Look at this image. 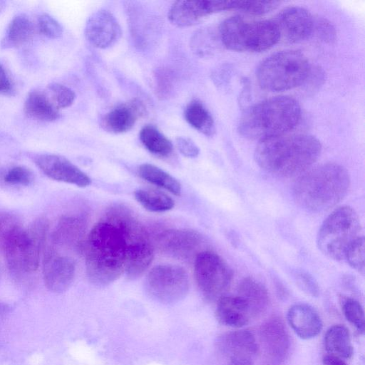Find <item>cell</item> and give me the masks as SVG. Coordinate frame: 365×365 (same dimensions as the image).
<instances>
[{
	"mask_svg": "<svg viewBox=\"0 0 365 365\" xmlns=\"http://www.w3.org/2000/svg\"><path fill=\"white\" fill-rule=\"evenodd\" d=\"M157 243L163 253L178 259H187L198 254L197 251L202 244V237L192 230H168L159 234Z\"/></svg>",
	"mask_w": 365,
	"mask_h": 365,
	"instance_id": "ac0fdd59",
	"label": "cell"
},
{
	"mask_svg": "<svg viewBox=\"0 0 365 365\" xmlns=\"http://www.w3.org/2000/svg\"><path fill=\"white\" fill-rule=\"evenodd\" d=\"M287 318L294 333L302 339L317 336L322 329V319L317 310L307 304H296L289 307Z\"/></svg>",
	"mask_w": 365,
	"mask_h": 365,
	"instance_id": "7402d4cb",
	"label": "cell"
},
{
	"mask_svg": "<svg viewBox=\"0 0 365 365\" xmlns=\"http://www.w3.org/2000/svg\"><path fill=\"white\" fill-rule=\"evenodd\" d=\"M344 260L358 272L364 273V238L359 237L347 250Z\"/></svg>",
	"mask_w": 365,
	"mask_h": 365,
	"instance_id": "d590c367",
	"label": "cell"
},
{
	"mask_svg": "<svg viewBox=\"0 0 365 365\" xmlns=\"http://www.w3.org/2000/svg\"><path fill=\"white\" fill-rule=\"evenodd\" d=\"M322 364L323 365H348L344 359L329 354L323 357Z\"/></svg>",
	"mask_w": 365,
	"mask_h": 365,
	"instance_id": "ee69618b",
	"label": "cell"
},
{
	"mask_svg": "<svg viewBox=\"0 0 365 365\" xmlns=\"http://www.w3.org/2000/svg\"><path fill=\"white\" fill-rule=\"evenodd\" d=\"M24 110L28 117L43 122L53 121L60 117L59 109L51 101L46 91L41 90L29 92Z\"/></svg>",
	"mask_w": 365,
	"mask_h": 365,
	"instance_id": "d4e9b609",
	"label": "cell"
},
{
	"mask_svg": "<svg viewBox=\"0 0 365 365\" xmlns=\"http://www.w3.org/2000/svg\"><path fill=\"white\" fill-rule=\"evenodd\" d=\"M314 32L321 40L328 43L334 42L336 38L334 26L329 21L324 18L314 19Z\"/></svg>",
	"mask_w": 365,
	"mask_h": 365,
	"instance_id": "f35d334b",
	"label": "cell"
},
{
	"mask_svg": "<svg viewBox=\"0 0 365 365\" xmlns=\"http://www.w3.org/2000/svg\"><path fill=\"white\" fill-rule=\"evenodd\" d=\"M48 228V220L45 217H39L26 230L23 248L24 274L34 272L38 269L41 253L46 245Z\"/></svg>",
	"mask_w": 365,
	"mask_h": 365,
	"instance_id": "ffe728a7",
	"label": "cell"
},
{
	"mask_svg": "<svg viewBox=\"0 0 365 365\" xmlns=\"http://www.w3.org/2000/svg\"><path fill=\"white\" fill-rule=\"evenodd\" d=\"M26 236L19 219L14 215L0 213V250L9 270L16 276L24 274L23 248Z\"/></svg>",
	"mask_w": 365,
	"mask_h": 365,
	"instance_id": "8fae6325",
	"label": "cell"
},
{
	"mask_svg": "<svg viewBox=\"0 0 365 365\" xmlns=\"http://www.w3.org/2000/svg\"><path fill=\"white\" fill-rule=\"evenodd\" d=\"M138 174L145 180L160 187L175 195H180V183L170 174L150 163H143L138 168Z\"/></svg>",
	"mask_w": 365,
	"mask_h": 365,
	"instance_id": "f546056e",
	"label": "cell"
},
{
	"mask_svg": "<svg viewBox=\"0 0 365 365\" xmlns=\"http://www.w3.org/2000/svg\"><path fill=\"white\" fill-rule=\"evenodd\" d=\"M280 36L289 43H297L313 34L314 19L311 13L300 6L283 9L273 19Z\"/></svg>",
	"mask_w": 365,
	"mask_h": 365,
	"instance_id": "5bb4252c",
	"label": "cell"
},
{
	"mask_svg": "<svg viewBox=\"0 0 365 365\" xmlns=\"http://www.w3.org/2000/svg\"><path fill=\"white\" fill-rule=\"evenodd\" d=\"M46 91L58 109L69 107L73 103L76 98V94L73 90L58 83L49 84Z\"/></svg>",
	"mask_w": 365,
	"mask_h": 365,
	"instance_id": "836d02e7",
	"label": "cell"
},
{
	"mask_svg": "<svg viewBox=\"0 0 365 365\" xmlns=\"http://www.w3.org/2000/svg\"><path fill=\"white\" fill-rule=\"evenodd\" d=\"M310 71L309 61L302 52L287 50L265 58L258 66L256 76L262 89L279 92L303 84Z\"/></svg>",
	"mask_w": 365,
	"mask_h": 365,
	"instance_id": "52a82bcc",
	"label": "cell"
},
{
	"mask_svg": "<svg viewBox=\"0 0 365 365\" xmlns=\"http://www.w3.org/2000/svg\"><path fill=\"white\" fill-rule=\"evenodd\" d=\"M87 41L98 48L113 46L121 36V28L109 11L101 9L88 18L84 30Z\"/></svg>",
	"mask_w": 365,
	"mask_h": 365,
	"instance_id": "2e32d148",
	"label": "cell"
},
{
	"mask_svg": "<svg viewBox=\"0 0 365 365\" xmlns=\"http://www.w3.org/2000/svg\"><path fill=\"white\" fill-rule=\"evenodd\" d=\"M88 279L95 286L106 287L125 272V248L119 228L104 219L96 224L84 243Z\"/></svg>",
	"mask_w": 365,
	"mask_h": 365,
	"instance_id": "7a4b0ae2",
	"label": "cell"
},
{
	"mask_svg": "<svg viewBox=\"0 0 365 365\" xmlns=\"http://www.w3.org/2000/svg\"><path fill=\"white\" fill-rule=\"evenodd\" d=\"M361 231L356 211L349 206H341L334 209L321 225L317 245L327 257L342 261L349 247L364 236Z\"/></svg>",
	"mask_w": 365,
	"mask_h": 365,
	"instance_id": "ba28073f",
	"label": "cell"
},
{
	"mask_svg": "<svg viewBox=\"0 0 365 365\" xmlns=\"http://www.w3.org/2000/svg\"><path fill=\"white\" fill-rule=\"evenodd\" d=\"M106 219L114 223L123 235L125 248V273L130 279L140 277L151 264L153 247L143 225L126 208L116 207Z\"/></svg>",
	"mask_w": 365,
	"mask_h": 365,
	"instance_id": "5b68a950",
	"label": "cell"
},
{
	"mask_svg": "<svg viewBox=\"0 0 365 365\" xmlns=\"http://www.w3.org/2000/svg\"><path fill=\"white\" fill-rule=\"evenodd\" d=\"M43 277L46 287L53 293H63L71 285L76 273L73 259L61 255L54 246L45 248Z\"/></svg>",
	"mask_w": 365,
	"mask_h": 365,
	"instance_id": "4fadbf2b",
	"label": "cell"
},
{
	"mask_svg": "<svg viewBox=\"0 0 365 365\" xmlns=\"http://www.w3.org/2000/svg\"><path fill=\"white\" fill-rule=\"evenodd\" d=\"M324 347L329 355L342 359H350L354 353L349 329L342 324L329 328L324 335Z\"/></svg>",
	"mask_w": 365,
	"mask_h": 365,
	"instance_id": "4316f807",
	"label": "cell"
},
{
	"mask_svg": "<svg viewBox=\"0 0 365 365\" xmlns=\"http://www.w3.org/2000/svg\"><path fill=\"white\" fill-rule=\"evenodd\" d=\"M34 34V27L31 21L25 14H19L10 22L1 41V47L9 48L23 46L32 39Z\"/></svg>",
	"mask_w": 365,
	"mask_h": 365,
	"instance_id": "83f0119b",
	"label": "cell"
},
{
	"mask_svg": "<svg viewBox=\"0 0 365 365\" xmlns=\"http://www.w3.org/2000/svg\"><path fill=\"white\" fill-rule=\"evenodd\" d=\"M259 339L269 360L276 364H281L286 360L291 341L281 319L272 317L264 322L259 329Z\"/></svg>",
	"mask_w": 365,
	"mask_h": 365,
	"instance_id": "d6986e66",
	"label": "cell"
},
{
	"mask_svg": "<svg viewBox=\"0 0 365 365\" xmlns=\"http://www.w3.org/2000/svg\"><path fill=\"white\" fill-rule=\"evenodd\" d=\"M13 91V85L4 68L0 63V93L8 94Z\"/></svg>",
	"mask_w": 365,
	"mask_h": 365,
	"instance_id": "7bdbcfd3",
	"label": "cell"
},
{
	"mask_svg": "<svg viewBox=\"0 0 365 365\" xmlns=\"http://www.w3.org/2000/svg\"><path fill=\"white\" fill-rule=\"evenodd\" d=\"M85 220L76 215H64L58 220L52 233L53 246H61L69 249L79 250L84 245L86 232Z\"/></svg>",
	"mask_w": 365,
	"mask_h": 365,
	"instance_id": "603a6c76",
	"label": "cell"
},
{
	"mask_svg": "<svg viewBox=\"0 0 365 365\" xmlns=\"http://www.w3.org/2000/svg\"><path fill=\"white\" fill-rule=\"evenodd\" d=\"M39 31L49 38H58L63 34L61 25L48 14H42L38 19Z\"/></svg>",
	"mask_w": 365,
	"mask_h": 365,
	"instance_id": "74e56055",
	"label": "cell"
},
{
	"mask_svg": "<svg viewBox=\"0 0 365 365\" xmlns=\"http://www.w3.org/2000/svg\"><path fill=\"white\" fill-rule=\"evenodd\" d=\"M34 180L32 172L24 166H15L9 170L3 176L5 183L10 185L26 186Z\"/></svg>",
	"mask_w": 365,
	"mask_h": 365,
	"instance_id": "8d00e7d4",
	"label": "cell"
},
{
	"mask_svg": "<svg viewBox=\"0 0 365 365\" xmlns=\"http://www.w3.org/2000/svg\"><path fill=\"white\" fill-rule=\"evenodd\" d=\"M350 187L348 170L341 165L327 163L308 169L299 175L292 187L297 204L312 212H322L336 206Z\"/></svg>",
	"mask_w": 365,
	"mask_h": 365,
	"instance_id": "3957f363",
	"label": "cell"
},
{
	"mask_svg": "<svg viewBox=\"0 0 365 365\" xmlns=\"http://www.w3.org/2000/svg\"><path fill=\"white\" fill-rule=\"evenodd\" d=\"M37 167L49 178L81 187L89 186L91 179L63 156L41 154L35 157Z\"/></svg>",
	"mask_w": 365,
	"mask_h": 365,
	"instance_id": "9a60e30c",
	"label": "cell"
},
{
	"mask_svg": "<svg viewBox=\"0 0 365 365\" xmlns=\"http://www.w3.org/2000/svg\"><path fill=\"white\" fill-rule=\"evenodd\" d=\"M300 118L301 107L294 98L274 96L247 108L240 120L238 131L242 136L259 142L287 134Z\"/></svg>",
	"mask_w": 365,
	"mask_h": 365,
	"instance_id": "277c9868",
	"label": "cell"
},
{
	"mask_svg": "<svg viewBox=\"0 0 365 365\" xmlns=\"http://www.w3.org/2000/svg\"><path fill=\"white\" fill-rule=\"evenodd\" d=\"M219 36L227 48L235 51H264L280 40L273 20L253 21L241 16L225 19L220 25Z\"/></svg>",
	"mask_w": 365,
	"mask_h": 365,
	"instance_id": "8992f818",
	"label": "cell"
},
{
	"mask_svg": "<svg viewBox=\"0 0 365 365\" xmlns=\"http://www.w3.org/2000/svg\"><path fill=\"white\" fill-rule=\"evenodd\" d=\"M168 73H160L157 78L158 91L162 96L165 95L169 92L172 87L170 76Z\"/></svg>",
	"mask_w": 365,
	"mask_h": 365,
	"instance_id": "b9f144b4",
	"label": "cell"
},
{
	"mask_svg": "<svg viewBox=\"0 0 365 365\" xmlns=\"http://www.w3.org/2000/svg\"><path fill=\"white\" fill-rule=\"evenodd\" d=\"M194 275L197 287L208 301H217L225 295L232 278L226 262L210 250L200 252L194 262Z\"/></svg>",
	"mask_w": 365,
	"mask_h": 365,
	"instance_id": "30bf717a",
	"label": "cell"
},
{
	"mask_svg": "<svg viewBox=\"0 0 365 365\" xmlns=\"http://www.w3.org/2000/svg\"><path fill=\"white\" fill-rule=\"evenodd\" d=\"M215 314L220 323L234 328L247 325L251 317L248 306L237 295L221 297L217 301Z\"/></svg>",
	"mask_w": 365,
	"mask_h": 365,
	"instance_id": "cb8c5ba5",
	"label": "cell"
},
{
	"mask_svg": "<svg viewBox=\"0 0 365 365\" xmlns=\"http://www.w3.org/2000/svg\"><path fill=\"white\" fill-rule=\"evenodd\" d=\"M175 143L179 151L187 158H196L200 153L197 145L189 138L178 137Z\"/></svg>",
	"mask_w": 365,
	"mask_h": 365,
	"instance_id": "60d3db41",
	"label": "cell"
},
{
	"mask_svg": "<svg viewBox=\"0 0 365 365\" xmlns=\"http://www.w3.org/2000/svg\"><path fill=\"white\" fill-rule=\"evenodd\" d=\"M237 296L249 307L251 317L263 313L268 307L269 298L266 287L252 277H245L239 284Z\"/></svg>",
	"mask_w": 365,
	"mask_h": 365,
	"instance_id": "484cf974",
	"label": "cell"
},
{
	"mask_svg": "<svg viewBox=\"0 0 365 365\" xmlns=\"http://www.w3.org/2000/svg\"><path fill=\"white\" fill-rule=\"evenodd\" d=\"M322 145L309 134H284L259 141L254 157L266 172L282 178L300 175L320 155Z\"/></svg>",
	"mask_w": 365,
	"mask_h": 365,
	"instance_id": "6da1fadb",
	"label": "cell"
},
{
	"mask_svg": "<svg viewBox=\"0 0 365 365\" xmlns=\"http://www.w3.org/2000/svg\"><path fill=\"white\" fill-rule=\"evenodd\" d=\"M188 274L182 267L174 264H158L148 272L145 289L154 301L163 304H175L188 293Z\"/></svg>",
	"mask_w": 365,
	"mask_h": 365,
	"instance_id": "9c48e42d",
	"label": "cell"
},
{
	"mask_svg": "<svg viewBox=\"0 0 365 365\" xmlns=\"http://www.w3.org/2000/svg\"><path fill=\"white\" fill-rule=\"evenodd\" d=\"M228 9L227 1H178L168 11V19L175 26L187 27L213 13Z\"/></svg>",
	"mask_w": 365,
	"mask_h": 365,
	"instance_id": "e0dca14e",
	"label": "cell"
},
{
	"mask_svg": "<svg viewBox=\"0 0 365 365\" xmlns=\"http://www.w3.org/2000/svg\"><path fill=\"white\" fill-rule=\"evenodd\" d=\"M135 200L146 210L162 212L173 208V200L165 193L151 188H140L135 191Z\"/></svg>",
	"mask_w": 365,
	"mask_h": 365,
	"instance_id": "1f68e13d",
	"label": "cell"
},
{
	"mask_svg": "<svg viewBox=\"0 0 365 365\" xmlns=\"http://www.w3.org/2000/svg\"><path fill=\"white\" fill-rule=\"evenodd\" d=\"M279 4L276 1H234V9L251 15H262L274 10Z\"/></svg>",
	"mask_w": 365,
	"mask_h": 365,
	"instance_id": "e575fe53",
	"label": "cell"
},
{
	"mask_svg": "<svg viewBox=\"0 0 365 365\" xmlns=\"http://www.w3.org/2000/svg\"><path fill=\"white\" fill-rule=\"evenodd\" d=\"M139 138L144 147L153 154L165 157L173 151L171 141L153 125L143 127Z\"/></svg>",
	"mask_w": 365,
	"mask_h": 365,
	"instance_id": "4dcf8cb0",
	"label": "cell"
},
{
	"mask_svg": "<svg viewBox=\"0 0 365 365\" xmlns=\"http://www.w3.org/2000/svg\"><path fill=\"white\" fill-rule=\"evenodd\" d=\"M145 113V106L143 102L138 99H133L108 112L102 118L101 125L105 130L110 133H125L130 130Z\"/></svg>",
	"mask_w": 365,
	"mask_h": 365,
	"instance_id": "44dd1931",
	"label": "cell"
},
{
	"mask_svg": "<svg viewBox=\"0 0 365 365\" xmlns=\"http://www.w3.org/2000/svg\"><path fill=\"white\" fill-rule=\"evenodd\" d=\"M216 348L227 359V365H254L258 352L255 335L248 329L232 331L221 334Z\"/></svg>",
	"mask_w": 365,
	"mask_h": 365,
	"instance_id": "7c38bea8",
	"label": "cell"
},
{
	"mask_svg": "<svg viewBox=\"0 0 365 365\" xmlns=\"http://www.w3.org/2000/svg\"><path fill=\"white\" fill-rule=\"evenodd\" d=\"M186 121L195 129L207 137L215 133L213 118L205 106L199 101L189 103L184 112Z\"/></svg>",
	"mask_w": 365,
	"mask_h": 365,
	"instance_id": "f1b7e54d",
	"label": "cell"
},
{
	"mask_svg": "<svg viewBox=\"0 0 365 365\" xmlns=\"http://www.w3.org/2000/svg\"><path fill=\"white\" fill-rule=\"evenodd\" d=\"M342 311L346 319L360 334L365 330L364 312L361 304L353 298H346L343 302Z\"/></svg>",
	"mask_w": 365,
	"mask_h": 365,
	"instance_id": "d6a6232c",
	"label": "cell"
},
{
	"mask_svg": "<svg viewBox=\"0 0 365 365\" xmlns=\"http://www.w3.org/2000/svg\"><path fill=\"white\" fill-rule=\"evenodd\" d=\"M294 277L298 286L312 297H317L319 294V287L314 277L305 271H296Z\"/></svg>",
	"mask_w": 365,
	"mask_h": 365,
	"instance_id": "ab89813d",
	"label": "cell"
}]
</instances>
